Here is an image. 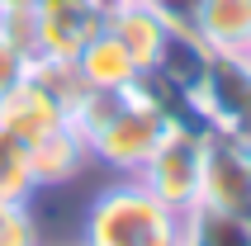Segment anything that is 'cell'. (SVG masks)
<instances>
[{
  "label": "cell",
  "instance_id": "obj_10",
  "mask_svg": "<svg viewBox=\"0 0 251 246\" xmlns=\"http://www.w3.org/2000/svg\"><path fill=\"white\" fill-rule=\"evenodd\" d=\"M76 71H81V81L90 85V90H114V95H124V90H133V85L142 81L138 57L128 52L114 33H104V28H100L95 38L81 48Z\"/></svg>",
  "mask_w": 251,
  "mask_h": 246
},
{
  "label": "cell",
  "instance_id": "obj_14",
  "mask_svg": "<svg viewBox=\"0 0 251 246\" xmlns=\"http://www.w3.org/2000/svg\"><path fill=\"white\" fill-rule=\"evenodd\" d=\"M38 190L28 175V156L5 128H0V204H28V194Z\"/></svg>",
  "mask_w": 251,
  "mask_h": 246
},
{
  "label": "cell",
  "instance_id": "obj_9",
  "mask_svg": "<svg viewBox=\"0 0 251 246\" xmlns=\"http://www.w3.org/2000/svg\"><path fill=\"white\" fill-rule=\"evenodd\" d=\"M190 33L209 52H247L251 48V0H195Z\"/></svg>",
  "mask_w": 251,
  "mask_h": 246
},
{
  "label": "cell",
  "instance_id": "obj_21",
  "mask_svg": "<svg viewBox=\"0 0 251 246\" xmlns=\"http://www.w3.org/2000/svg\"><path fill=\"white\" fill-rule=\"evenodd\" d=\"M0 5H10V0H0Z\"/></svg>",
  "mask_w": 251,
  "mask_h": 246
},
{
  "label": "cell",
  "instance_id": "obj_4",
  "mask_svg": "<svg viewBox=\"0 0 251 246\" xmlns=\"http://www.w3.org/2000/svg\"><path fill=\"white\" fill-rule=\"evenodd\" d=\"M195 109L209 133L251 137V62L242 52H209L195 85Z\"/></svg>",
  "mask_w": 251,
  "mask_h": 246
},
{
  "label": "cell",
  "instance_id": "obj_7",
  "mask_svg": "<svg viewBox=\"0 0 251 246\" xmlns=\"http://www.w3.org/2000/svg\"><path fill=\"white\" fill-rule=\"evenodd\" d=\"M171 28L176 24L156 10V0H109V5H104V33H114V38L124 43L128 52L138 57L142 71L156 67Z\"/></svg>",
  "mask_w": 251,
  "mask_h": 246
},
{
  "label": "cell",
  "instance_id": "obj_3",
  "mask_svg": "<svg viewBox=\"0 0 251 246\" xmlns=\"http://www.w3.org/2000/svg\"><path fill=\"white\" fill-rule=\"evenodd\" d=\"M199 175H204V133L199 128H166L156 151L138 166V185L156 194L166 208L185 213L199 204Z\"/></svg>",
  "mask_w": 251,
  "mask_h": 246
},
{
  "label": "cell",
  "instance_id": "obj_12",
  "mask_svg": "<svg viewBox=\"0 0 251 246\" xmlns=\"http://www.w3.org/2000/svg\"><path fill=\"white\" fill-rule=\"evenodd\" d=\"M180 246H251V218L195 204L180 213Z\"/></svg>",
  "mask_w": 251,
  "mask_h": 246
},
{
  "label": "cell",
  "instance_id": "obj_2",
  "mask_svg": "<svg viewBox=\"0 0 251 246\" xmlns=\"http://www.w3.org/2000/svg\"><path fill=\"white\" fill-rule=\"evenodd\" d=\"M166 128H176V123H171L166 114H161L152 99L133 85V90H124V95H119V109H114L109 123L95 133L90 156H100L109 171L138 175V166L156 151V142L166 137Z\"/></svg>",
  "mask_w": 251,
  "mask_h": 246
},
{
  "label": "cell",
  "instance_id": "obj_5",
  "mask_svg": "<svg viewBox=\"0 0 251 246\" xmlns=\"http://www.w3.org/2000/svg\"><path fill=\"white\" fill-rule=\"evenodd\" d=\"M199 204L227 208L251 218V161L237 137L204 133V175H199Z\"/></svg>",
  "mask_w": 251,
  "mask_h": 246
},
{
  "label": "cell",
  "instance_id": "obj_18",
  "mask_svg": "<svg viewBox=\"0 0 251 246\" xmlns=\"http://www.w3.org/2000/svg\"><path fill=\"white\" fill-rule=\"evenodd\" d=\"M242 151H247V161H251V137H242Z\"/></svg>",
  "mask_w": 251,
  "mask_h": 246
},
{
  "label": "cell",
  "instance_id": "obj_17",
  "mask_svg": "<svg viewBox=\"0 0 251 246\" xmlns=\"http://www.w3.org/2000/svg\"><path fill=\"white\" fill-rule=\"evenodd\" d=\"M28 62H33L28 52H19L14 43H5V38H0V99H5L14 85L28 76Z\"/></svg>",
  "mask_w": 251,
  "mask_h": 246
},
{
  "label": "cell",
  "instance_id": "obj_13",
  "mask_svg": "<svg viewBox=\"0 0 251 246\" xmlns=\"http://www.w3.org/2000/svg\"><path fill=\"white\" fill-rule=\"evenodd\" d=\"M28 81L43 85L62 109H71V104L81 99V90H85L76 62H62V57H33V62H28Z\"/></svg>",
  "mask_w": 251,
  "mask_h": 246
},
{
  "label": "cell",
  "instance_id": "obj_11",
  "mask_svg": "<svg viewBox=\"0 0 251 246\" xmlns=\"http://www.w3.org/2000/svg\"><path fill=\"white\" fill-rule=\"evenodd\" d=\"M28 156V175H33V185H67L71 175H81V161L90 156L85 151V142L71 128H57L52 137H43V142H33V147H24Z\"/></svg>",
  "mask_w": 251,
  "mask_h": 246
},
{
  "label": "cell",
  "instance_id": "obj_1",
  "mask_svg": "<svg viewBox=\"0 0 251 246\" xmlns=\"http://www.w3.org/2000/svg\"><path fill=\"white\" fill-rule=\"evenodd\" d=\"M85 246H180V213L147 194L138 180H119L90 199L81 222Z\"/></svg>",
  "mask_w": 251,
  "mask_h": 246
},
{
  "label": "cell",
  "instance_id": "obj_15",
  "mask_svg": "<svg viewBox=\"0 0 251 246\" xmlns=\"http://www.w3.org/2000/svg\"><path fill=\"white\" fill-rule=\"evenodd\" d=\"M0 38L33 57V48H38V5H33V0H10V5H0Z\"/></svg>",
  "mask_w": 251,
  "mask_h": 246
},
{
  "label": "cell",
  "instance_id": "obj_8",
  "mask_svg": "<svg viewBox=\"0 0 251 246\" xmlns=\"http://www.w3.org/2000/svg\"><path fill=\"white\" fill-rule=\"evenodd\" d=\"M0 128H5L19 147H33L43 137H52L57 128H67V109H62L43 85H33L24 76L10 95L0 99Z\"/></svg>",
  "mask_w": 251,
  "mask_h": 246
},
{
  "label": "cell",
  "instance_id": "obj_19",
  "mask_svg": "<svg viewBox=\"0 0 251 246\" xmlns=\"http://www.w3.org/2000/svg\"><path fill=\"white\" fill-rule=\"evenodd\" d=\"M242 57H247V62H251V48H247V52H242Z\"/></svg>",
  "mask_w": 251,
  "mask_h": 246
},
{
  "label": "cell",
  "instance_id": "obj_16",
  "mask_svg": "<svg viewBox=\"0 0 251 246\" xmlns=\"http://www.w3.org/2000/svg\"><path fill=\"white\" fill-rule=\"evenodd\" d=\"M0 246H43L28 204H0Z\"/></svg>",
  "mask_w": 251,
  "mask_h": 246
},
{
  "label": "cell",
  "instance_id": "obj_20",
  "mask_svg": "<svg viewBox=\"0 0 251 246\" xmlns=\"http://www.w3.org/2000/svg\"><path fill=\"white\" fill-rule=\"evenodd\" d=\"M71 246H85V242H71Z\"/></svg>",
  "mask_w": 251,
  "mask_h": 246
},
{
  "label": "cell",
  "instance_id": "obj_6",
  "mask_svg": "<svg viewBox=\"0 0 251 246\" xmlns=\"http://www.w3.org/2000/svg\"><path fill=\"white\" fill-rule=\"evenodd\" d=\"M38 5V48L33 57H62L76 62L81 48L104 28L109 0H33Z\"/></svg>",
  "mask_w": 251,
  "mask_h": 246
}]
</instances>
